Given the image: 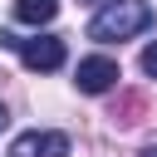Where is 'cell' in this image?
Segmentation results:
<instances>
[{
    "label": "cell",
    "instance_id": "6da1fadb",
    "mask_svg": "<svg viewBox=\"0 0 157 157\" xmlns=\"http://www.w3.org/2000/svg\"><path fill=\"white\" fill-rule=\"evenodd\" d=\"M152 25V5L147 0H108L93 20H88V39L113 44V39H132Z\"/></svg>",
    "mask_w": 157,
    "mask_h": 157
},
{
    "label": "cell",
    "instance_id": "7a4b0ae2",
    "mask_svg": "<svg viewBox=\"0 0 157 157\" xmlns=\"http://www.w3.org/2000/svg\"><path fill=\"white\" fill-rule=\"evenodd\" d=\"M0 44H10V49L20 54V64H25V69H34V74H49V69H59V64H64V39H54V34L15 39V34H5V29H0Z\"/></svg>",
    "mask_w": 157,
    "mask_h": 157
},
{
    "label": "cell",
    "instance_id": "3957f363",
    "mask_svg": "<svg viewBox=\"0 0 157 157\" xmlns=\"http://www.w3.org/2000/svg\"><path fill=\"white\" fill-rule=\"evenodd\" d=\"M118 78H123V69H118V59H108V54L78 59V69H74V83H78V93H108Z\"/></svg>",
    "mask_w": 157,
    "mask_h": 157
},
{
    "label": "cell",
    "instance_id": "277c9868",
    "mask_svg": "<svg viewBox=\"0 0 157 157\" xmlns=\"http://www.w3.org/2000/svg\"><path fill=\"white\" fill-rule=\"evenodd\" d=\"M59 15V0H15V20L20 25H49Z\"/></svg>",
    "mask_w": 157,
    "mask_h": 157
},
{
    "label": "cell",
    "instance_id": "5b68a950",
    "mask_svg": "<svg viewBox=\"0 0 157 157\" xmlns=\"http://www.w3.org/2000/svg\"><path fill=\"white\" fill-rule=\"evenodd\" d=\"M137 113H142V93H123V98H118V108H113V123H118V128H128V123H137Z\"/></svg>",
    "mask_w": 157,
    "mask_h": 157
},
{
    "label": "cell",
    "instance_id": "8992f818",
    "mask_svg": "<svg viewBox=\"0 0 157 157\" xmlns=\"http://www.w3.org/2000/svg\"><path fill=\"white\" fill-rule=\"evenodd\" d=\"M39 142H44V132H20L10 142V157H39Z\"/></svg>",
    "mask_w": 157,
    "mask_h": 157
},
{
    "label": "cell",
    "instance_id": "52a82bcc",
    "mask_svg": "<svg viewBox=\"0 0 157 157\" xmlns=\"http://www.w3.org/2000/svg\"><path fill=\"white\" fill-rule=\"evenodd\" d=\"M39 157H69V137H64V132H44Z\"/></svg>",
    "mask_w": 157,
    "mask_h": 157
},
{
    "label": "cell",
    "instance_id": "ba28073f",
    "mask_svg": "<svg viewBox=\"0 0 157 157\" xmlns=\"http://www.w3.org/2000/svg\"><path fill=\"white\" fill-rule=\"evenodd\" d=\"M142 74H147V78H157V44H147V49H142Z\"/></svg>",
    "mask_w": 157,
    "mask_h": 157
},
{
    "label": "cell",
    "instance_id": "9c48e42d",
    "mask_svg": "<svg viewBox=\"0 0 157 157\" xmlns=\"http://www.w3.org/2000/svg\"><path fill=\"white\" fill-rule=\"evenodd\" d=\"M137 157H157V142H147V147H142V152H137Z\"/></svg>",
    "mask_w": 157,
    "mask_h": 157
},
{
    "label": "cell",
    "instance_id": "30bf717a",
    "mask_svg": "<svg viewBox=\"0 0 157 157\" xmlns=\"http://www.w3.org/2000/svg\"><path fill=\"white\" fill-rule=\"evenodd\" d=\"M5 123H10V113H5V103H0V132H5Z\"/></svg>",
    "mask_w": 157,
    "mask_h": 157
}]
</instances>
